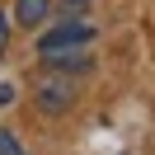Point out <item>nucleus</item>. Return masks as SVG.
Returning a JSON list of instances; mask_svg holds the SVG:
<instances>
[{
	"label": "nucleus",
	"mask_w": 155,
	"mask_h": 155,
	"mask_svg": "<svg viewBox=\"0 0 155 155\" xmlns=\"http://www.w3.org/2000/svg\"><path fill=\"white\" fill-rule=\"evenodd\" d=\"M47 14H52V0H14V19H19V28H42Z\"/></svg>",
	"instance_id": "3"
},
{
	"label": "nucleus",
	"mask_w": 155,
	"mask_h": 155,
	"mask_svg": "<svg viewBox=\"0 0 155 155\" xmlns=\"http://www.w3.org/2000/svg\"><path fill=\"white\" fill-rule=\"evenodd\" d=\"M75 104V85L71 80H38V108L42 113H66V108Z\"/></svg>",
	"instance_id": "2"
},
{
	"label": "nucleus",
	"mask_w": 155,
	"mask_h": 155,
	"mask_svg": "<svg viewBox=\"0 0 155 155\" xmlns=\"http://www.w3.org/2000/svg\"><path fill=\"white\" fill-rule=\"evenodd\" d=\"M89 5L85 0H61V14H66V19H80V14H85Z\"/></svg>",
	"instance_id": "5"
},
{
	"label": "nucleus",
	"mask_w": 155,
	"mask_h": 155,
	"mask_svg": "<svg viewBox=\"0 0 155 155\" xmlns=\"http://www.w3.org/2000/svg\"><path fill=\"white\" fill-rule=\"evenodd\" d=\"M89 42H94V24H85V19H61L57 28H47V33L38 38V57L52 61V57H61V52L89 47Z\"/></svg>",
	"instance_id": "1"
},
{
	"label": "nucleus",
	"mask_w": 155,
	"mask_h": 155,
	"mask_svg": "<svg viewBox=\"0 0 155 155\" xmlns=\"http://www.w3.org/2000/svg\"><path fill=\"white\" fill-rule=\"evenodd\" d=\"M10 47V19H5V10H0V52Z\"/></svg>",
	"instance_id": "6"
},
{
	"label": "nucleus",
	"mask_w": 155,
	"mask_h": 155,
	"mask_svg": "<svg viewBox=\"0 0 155 155\" xmlns=\"http://www.w3.org/2000/svg\"><path fill=\"white\" fill-rule=\"evenodd\" d=\"M0 155H24V146L14 141V136L5 132V127H0Z\"/></svg>",
	"instance_id": "4"
}]
</instances>
